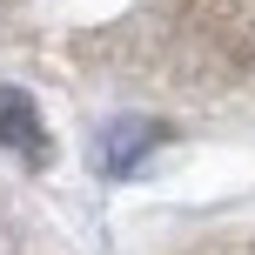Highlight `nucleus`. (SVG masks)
Masks as SVG:
<instances>
[{"label": "nucleus", "mask_w": 255, "mask_h": 255, "mask_svg": "<svg viewBox=\"0 0 255 255\" xmlns=\"http://www.w3.org/2000/svg\"><path fill=\"white\" fill-rule=\"evenodd\" d=\"M0 148H13L20 161H47V128H40V108L27 101L20 88L0 81Z\"/></svg>", "instance_id": "nucleus-2"}, {"label": "nucleus", "mask_w": 255, "mask_h": 255, "mask_svg": "<svg viewBox=\"0 0 255 255\" xmlns=\"http://www.w3.org/2000/svg\"><path fill=\"white\" fill-rule=\"evenodd\" d=\"M161 141H168V128L148 121V115H115V121H101V128H94V175L128 181Z\"/></svg>", "instance_id": "nucleus-1"}]
</instances>
